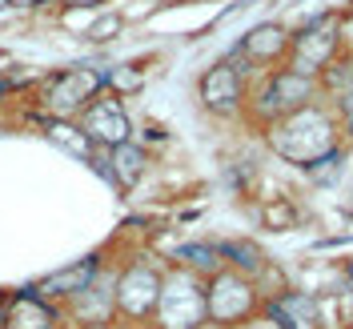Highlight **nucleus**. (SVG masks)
<instances>
[{"instance_id":"nucleus-1","label":"nucleus","mask_w":353,"mask_h":329,"mask_svg":"<svg viewBox=\"0 0 353 329\" xmlns=\"http://www.w3.org/2000/svg\"><path fill=\"white\" fill-rule=\"evenodd\" d=\"M257 145L269 161L285 165L293 177L309 173L313 165H321L325 157H333L337 149H345V132L337 125V117L325 101H313L305 109L289 112L281 121H273L269 129L257 132Z\"/></svg>"},{"instance_id":"nucleus-2","label":"nucleus","mask_w":353,"mask_h":329,"mask_svg":"<svg viewBox=\"0 0 353 329\" xmlns=\"http://www.w3.org/2000/svg\"><path fill=\"white\" fill-rule=\"evenodd\" d=\"M253 68L245 65L233 48H225L217 61L197 72L193 81V92H197V109L209 117V121H221V125H241L245 121V105H249V88H253Z\"/></svg>"},{"instance_id":"nucleus-3","label":"nucleus","mask_w":353,"mask_h":329,"mask_svg":"<svg viewBox=\"0 0 353 329\" xmlns=\"http://www.w3.org/2000/svg\"><path fill=\"white\" fill-rule=\"evenodd\" d=\"M313 101H321V88H317L313 77H301V72H293L289 65L269 68V72H261V77H253L241 129L257 137V132L269 129L273 121H281V117H289V112L305 109V105H313Z\"/></svg>"},{"instance_id":"nucleus-4","label":"nucleus","mask_w":353,"mask_h":329,"mask_svg":"<svg viewBox=\"0 0 353 329\" xmlns=\"http://www.w3.org/2000/svg\"><path fill=\"white\" fill-rule=\"evenodd\" d=\"M350 21L341 17V8L333 4L330 12H321L317 21L301 24V28H293V41H289V57L285 65L293 72H301V77H321L325 68L350 48Z\"/></svg>"},{"instance_id":"nucleus-5","label":"nucleus","mask_w":353,"mask_h":329,"mask_svg":"<svg viewBox=\"0 0 353 329\" xmlns=\"http://www.w3.org/2000/svg\"><path fill=\"white\" fill-rule=\"evenodd\" d=\"M165 265L153 253H132L129 261L117 265V321H153L157 301H161V281H165Z\"/></svg>"},{"instance_id":"nucleus-6","label":"nucleus","mask_w":353,"mask_h":329,"mask_svg":"<svg viewBox=\"0 0 353 329\" xmlns=\"http://www.w3.org/2000/svg\"><path fill=\"white\" fill-rule=\"evenodd\" d=\"M105 92V65H72L44 77L37 105L48 121H77L92 97Z\"/></svg>"},{"instance_id":"nucleus-7","label":"nucleus","mask_w":353,"mask_h":329,"mask_svg":"<svg viewBox=\"0 0 353 329\" xmlns=\"http://www.w3.org/2000/svg\"><path fill=\"white\" fill-rule=\"evenodd\" d=\"M153 321L161 329H205L209 326L205 277L193 273V269H185V265H165L161 301H157Z\"/></svg>"},{"instance_id":"nucleus-8","label":"nucleus","mask_w":353,"mask_h":329,"mask_svg":"<svg viewBox=\"0 0 353 329\" xmlns=\"http://www.w3.org/2000/svg\"><path fill=\"white\" fill-rule=\"evenodd\" d=\"M205 306H209V326L213 329H237L261 313L265 297L253 277L225 265L221 273L205 277Z\"/></svg>"},{"instance_id":"nucleus-9","label":"nucleus","mask_w":353,"mask_h":329,"mask_svg":"<svg viewBox=\"0 0 353 329\" xmlns=\"http://www.w3.org/2000/svg\"><path fill=\"white\" fill-rule=\"evenodd\" d=\"M289 41H293V28H289L281 17H265V21H253L237 41L229 44L245 65L253 68L257 77L269 72V68H281L289 57Z\"/></svg>"},{"instance_id":"nucleus-10","label":"nucleus","mask_w":353,"mask_h":329,"mask_svg":"<svg viewBox=\"0 0 353 329\" xmlns=\"http://www.w3.org/2000/svg\"><path fill=\"white\" fill-rule=\"evenodd\" d=\"M77 125L88 132V141L97 149H117V145H129L132 137H137V121H132L125 97H117L109 88L88 101V109L77 117Z\"/></svg>"},{"instance_id":"nucleus-11","label":"nucleus","mask_w":353,"mask_h":329,"mask_svg":"<svg viewBox=\"0 0 353 329\" xmlns=\"http://www.w3.org/2000/svg\"><path fill=\"white\" fill-rule=\"evenodd\" d=\"M249 213H253L261 233H277V237L297 233V229H305L313 221L305 193H293V189H265L261 197L249 205Z\"/></svg>"},{"instance_id":"nucleus-12","label":"nucleus","mask_w":353,"mask_h":329,"mask_svg":"<svg viewBox=\"0 0 353 329\" xmlns=\"http://www.w3.org/2000/svg\"><path fill=\"white\" fill-rule=\"evenodd\" d=\"M105 253H88V257H81V261L65 265V269H57V273H48V277H41L37 281V293L41 297H48V301H57V306L65 309L72 297H81L97 277H101V269H105Z\"/></svg>"},{"instance_id":"nucleus-13","label":"nucleus","mask_w":353,"mask_h":329,"mask_svg":"<svg viewBox=\"0 0 353 329\" xmlns=\"http://www.w3.org/2000/svg\"><path fill=\"white\" fill-rule=\"evenodd\" d=\"M65 309L41 297L37 289H21L4 301V329H65Z\"/></svg>"},{"instance_id":"nucleus-14","label":"nucleus","mask_w":353,"mask_h":329,"mask_svg":"<svg viewBox=\"0 0 353 329\" xmlns=\"http://www.w3.org/2000/svg\"><path fill=\"white\" fill-rule=\"evenodd\" d=\"M109 165H112V189L117 193H132L145 185V177L153 173L157 157L141 145V141H129V145H117L109 149Z\"/></svg>"},{"instance_id":"nucleus-15","label":"nucleus","mask_w":353,"mask_h":329,"mask_svg":"<svg viewBox=\"0 0 353 329\" xmlns=\"http://www.w3.org/2000/svg\"><path fill=\"white\" fill-rule=\"evenodd\" d=\"M221 241V257H225V265L229 269H237V273H245V277H261L265 269H269V261H273V253L261 245V237H249V233H237V237H217Z\"/></svg>"},{"instance_id":"nucleus-16","label":"nucleus","mask_w":353,"mask_h":329,"mask_svg":"<svg viewBox=\"0 0 353 329\" xmlns=\"http://www.w3.org/2000/svg\"><path fill=\"white\" fill-rule=\"evenodd\" d=\"M169 265H185V269H193L201 277H213L225 269V257H221V241L217 237H193V241H181L165 257Z\"/></svg>"},{"instance_id":"nucleus-17","label":"nucleus","mask_w":353,"mask_h":329,"mask_svg":"<svg viewBox=\"0 0 353 329\" xmlns=\"http://www.w3.org/2000/svg\"><path fill=\"white\" fill-rule=\"evenodd\" d=\"M125 28H129V17H125L121 8H101V12H92L88 24L81 28V41H88V44H112Z\"/></svg>"},{"instance_id":"nucleus-18","label":"nucleus","mask_w":353,"mask_h":329,"mask_svg":"<svg viewBox=\"0 0 353 329\" xmlns=\"http://www.w3.org/2000/svg\"><path fill=\"white\" fill-rule=\"evenodd\" d=\"M44 129H48V137L65 149V153H72V157H81L88 165V157L97 153V145L88 141V132L77 125V121H44Z\"/></svg>"},{"instance_id":"nucleus-19","label":"nucleus","mask_w":353,"mask_h":329,"mask_svg":"<svg viewBox=\"0 0 353 329\" xmlns=\"http://www.w3.org/2000/svg\"><path fill=\"white\" fill-rule=\"evenodd\" d=\"M145 81H149V72L137 65V61H129V65H109L105 68V88L109 92H117V97H137L141 88H145Z\"/></svg>"},{"instance_id":"nucleus-20","label":"nucleus","mask_w":353,"mask_h":329,"mask_svg":"<svg viewBox=\"0 0 353 329\" xmlns=\"http://www.w3.org/2000/svg\"><path fill=\"white\" fill-rule=\"evenodd\" d=\"M237 329H289V326L281 321V317H273L269 309H261V313H257L253 321H245V326H237Z\"/></svg>"},{"instance_id":"nucleus-21","label":"nucleus","mask_w":353,"mask_h":329,"mask_svg":"<svg viewBox=\"0 0 353 329\" xmlns=\"http://www.w3.org/2000/svg\"><path fill=\"white\" fill-rule=\"evenodd\" d=\"M65 8H88V12H101L105 4H112V0H61Z\"/></svg>"},{"instance_id":"nucleus-22","label":"nucleus","mask_w":353,"mask_h":329,"mask_svg":"<svg viewBox=\"0 0 353 329\" xmlns=\"http://www.w3.org/2000/svg\"><path fill=\"white\" fill-rule=\"evenodd\" d=\"M37 4H44V0H8V8H37Z\"/></svg>"},{"instance_id":"nucleus-23","label":"nucleus","mask_w":353,"mask_h":329,"mask_svg":"<svg viewBox=\"0 0 353 329\" xmlns=\"http://www.w3.org/2000/svg\"><path fill=\"white\" fill-rule=\"evenodd\" d=\"M117 326H121V321H117ZM121 329H161V326H157V321H132V326H121Z\"/></svg>"},{"instance_id":"nucleus-24","label":"nucleus","mask_w":353,"mask_h":329,"mask_svg":"<svg viewBox=\"0 0 353 329\" xmlns=\"http://www.w3.org/2000/svg\"><path fill=\"white\" fill-rule=\"evenodd\" d=\"M0 329H4V306H0Z\"/></svg>"},{"instance_id":"nucleus-25","label":"nucleus","mask_w":353,"mask_h":329,"mask_svg":"<svg viewBox=\"0 0 353 329\" xmlns=\"http://www.w3.org/2000/svg\"><path fill=\"white\" fill-rule=\"evenodd\" d=\"M4 8H8V0H0V12H4Z\"/></svg>"},{"instance_id":"nucleus-26","label":"nucleus","mask_w":353,"mask_h":329,"mask_svg":"<svg viewBox=\"0 0 353 329\" xmlns=\"http://www.w3.org/2000/svg\"><path fill=\"white\" fill-rule=\"evenodd\" d=\"M345 329H353V317H350V326H345Z\"/></svg>"},{"instance_id":"nucleus-27","label":"nucleus","mask_w":353,"mask_h":329,"mask_svg":"<svg viewBox=\"0 0 353 329\" xmlns=\"http://www.w3.org/2000/svg\"><path fill=\"white\" fill-rule=\"evenodd\" d=\"M205 329H213V326H205Z\"/></svg>"},{"instance_id":"nucleus-28","label":"nucleus","mask_w":353,"mask_h":329,"mask_svg":"<svg viewBox=\"0 0 353 329\" xmlns=\"http://www.w3.org/2000/svg\"><path fill=\"white\" fill-rule=\"evenodd\" d=\"M350 261H353V253H350Z\"/></svg>"}]
</instances>
